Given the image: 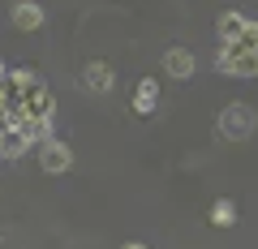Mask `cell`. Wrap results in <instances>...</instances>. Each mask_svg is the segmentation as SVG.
Instances as JSON below:
<instances>
[{"instance_id": "5", "label": "cell", "mask_w": 258, "mask_h": 249, "mask_svg": "<svg viewBox=\"0 0 258 249\" xmlns=\"http://www.w3.org/2000/svg\"><path fill=\"white\" fill-rule=\"evenodd\" d=\"M9 18H13L18 30H39V26H43V9H39L35 0H18V5L9 9Z\"/></svg>"}, {"instance_id": "2", "label": "cell", "mask_w": 258, "mask_h": 249, "mask_svg": "<svg viewBox=\"0 0 258 249\" xmlns=\"http://www.w3.org/2000/svg\"><path fill=\"white\" fill-rule=\"evenodd\" d=\"M254 125H258V116H254V108H245V103H228V108L220 112V133L232 138V142H245L249 133H254Z\"/></svg>"}, {"instance_id": "1", "label": "cell", "mask_w": 258, "mask_h": 249, "mask_svg": "<svg viewBox=\"0 0 258 249\" xmlns=\"http://www.w3.org/2000/svg\"><path fill=\"white\" fill-rule=\"evenodd\" d=\"M215 73H237V77H254L258 73V52H245L237 43H224L215 56Z\"/></svg>"}, {"instance_id": "4", "label": "cell", "mask_w": 258, "mask_h": 249, "mask_svg": "<svg viewBox=\"0 0 258 249\" xmlns=\"http://www.w3.org/2000/svg\"><path fill=\"white\" fill-rule=\"evenodd\" d=\"M39 163H43V172H69V163H74V150L64 146V142H43V150H39Z\"/></svg>"}, {"instance_id": "11", "label": "cell", "mask_w": 258, "mask_h": 249, "mask_svg": "<svg viewBox=\"0 0 258 249\" xmlns=\"http://www.w3.org/2000/svg\"><path fill=\"white\" fill-rule=\"evenodd\" d=\"M125 249H147V245H125Z\"/></svg>"}, {"instance_id": "6", "label": "cell", "mask_w": 258, "mask_h": 249, "mask_svg": "<svg viewBox=\"0 0 258 249\" xmlns=\"http://www.w3.org/2000/svg\"><path fill=\"white\" fill-rule=\"evenodd\" d=\"M164 69H168L172 77H189V73H194V56H189V47H168Z\"/></svg>"}, {"instance_id": "7", "label": "cell", "mask_w": 258, "mask_h": 249, "mask_svg": "<svg viewBox=\"0 0 258 249\" xmlns=\"http://www.w3.org/2000/svg\"><path fill=\"white\" fill-rule=\"evenodd\" d=\"M215 26H220V39H224V43H237V39L245 35V26H249V22L241 18L237 9H228V13H220V22H215Z\"/></svg>"}, {"instance_id": "9", "label": "cell", "mask_w": 258, "mask_h": 249, "mask_svg": "<svg viewBox=\"0 0 258 249\" xmlns=\"http://www.w3.org/2000/svg\"><path fill=\"white\" fill-rule=\"evenodd\" d=\"M232 219H237V206H232L228 198H220V202L211 206V223H215V228H228Z\"/></svg>"}, {"instance_id": "10", "label": "cell", "mask_w": 258, "mask_h": 249, "mask_svg": "<svg viewBox=\"0 0 258 249\" xmlns=\"http://www.w3.org/2000/svg\"><path fill=\"white\" fill-rule=\"evenodd\" d=\"M237 47H245V52H258V22H249V26H245V35L237 39Z\"/></svg>"}, {"instance_id": "12", "label": "cell", "mask_w": 258, "mask_h": 249, "mask_svg": "<svg viewBox=\"0 0 258 249\" xmlns=\"http://www.w3.org/2000/svg\"><path fill=\"white\" fill-rule=\"evenodd\" d=\"M0 77H9V73H5V65H0Z\"/></svg>"}, {"instance_id": "8", "label": "cell", "mask_w": 258, "mask_h": 249, "mask_svg": "<svg viewBox=\"0 0 258 249\" xmlns=\"http://www.w3.org/2000/svg\"><path fill=\"white\" fill-rule=\"evenodd\" d=\"M155 103H159V86L151 82V77H142L138 91H134V112H142V116H147V112H155Z\"/></svg>"}, {"instance_id": "3", "label": "cell", "mask_w": 258, "mask_h": 249, "mask_svg": "<svg viewBox=\"0 0 258 249\" xmlns=\"http://www.w3.org/2000/svg\"><path fill=\"white\" fill-rule=\"evenodd\" d=\"M112 82H116V73H112L108 60H91V65L82 69V86H86L91 95H108Z\"/></svg>"}]
</instances>
